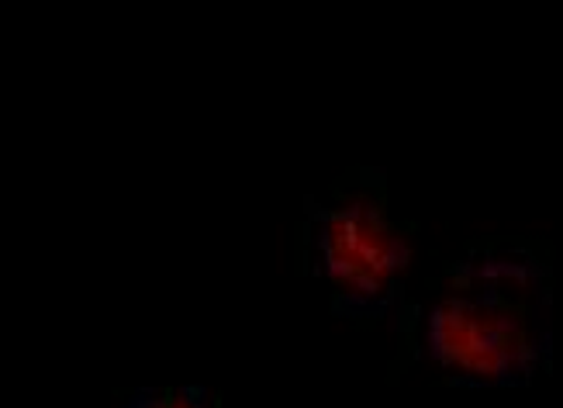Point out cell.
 Masks as SVG:
<instances>
[{"instance_id": "obj_1", "label": "cell", "mask_w": 563, "mask_h": 408, "mask_svg": "<svg viewBox=\"0 0 563 408\" xmlns=\"http://www.w3.org/2000/svg\"><path fill=\"white\" fill-rule=\"evenodd\" d=\"M401 356L453 384H529L553 356L550 263L522 243L471 246L426 301L401 308Z\"/></svg>"}, {"instance_id": "obj_2", "label": "cell", "mask_w": 563, "mask_h": 408, "mask_svg": "<svg viewBox=\"0 0 563 408\" xmlns=\"http://www.w3.org/2000/svg\"><path fill=\"white\" fill-rule=\"evenodd\" d=\"M298 260L325 287L335 316L374 322L405 308L411 229L390 214L380 170L356 166L322 198L305 201Z\"/></svg>"}, {"instance_id": "obj_3", "label": "cell", "mask_w": 563, "mask_h": 408, "mask_svg": "<svg viewBox=\"0 0 563 408\" xmlns=\"http://www.w3.org/2000/svg\"><path fill=\"white\" fill-rule=\"evenodd\" d=\"M118 408H222L218 392H208L201 384H166V388H139Z\"/></svg>"}]
</instances>
